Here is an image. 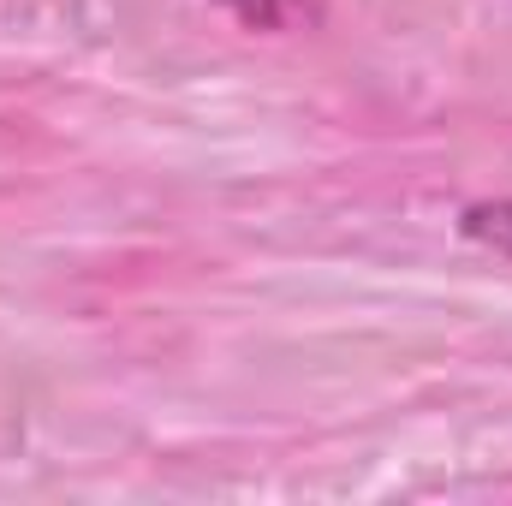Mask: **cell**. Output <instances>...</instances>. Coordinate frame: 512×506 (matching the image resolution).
Listing matches in <instances>:
<instances>
[{
  "mask_svg": "<svg viewBox=\"0 0 512 506\" xmlns=\"http://www.w3.org/2000/svg\"><path fill=\"white\" fill-rule=\"evenodd\" d=\"M459 233L495 256H512V203H471L459 215Z\"/></svg>",
  "mask_w": 512,
  "mask_h": 506,
  "instance_id": "obj_1",
  "label": "cell"
},
{
  "mask_svg": "<svg viewBox=\"0 0 512 506\" xmlns=\"http://www.w3.org/2000/svg\"><path fill=\"white\" fill-rule=\"evenodd\" d=\"M233 18H245L251 30H286L310 12V0H221Z\"/></svg>",
  "mask_w": 512,
  "mask_h": 506,
  "instance_id": "obj_2",
  "label": "cell"
}]
</instances>
